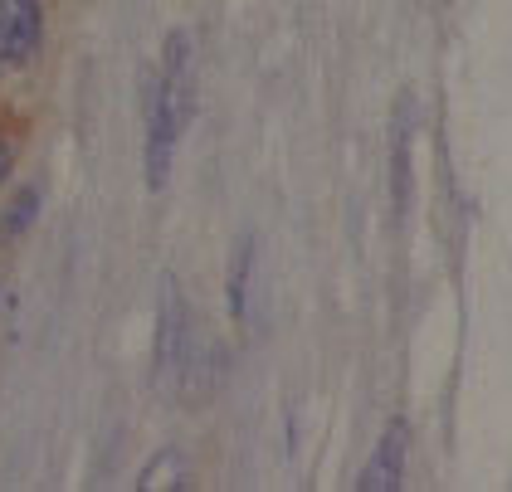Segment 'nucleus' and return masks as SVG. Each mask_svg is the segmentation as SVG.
<instances>
[{
  "mask_svg": "<svg viewBox=\"0 0 512 492\" xmlns=\"http://www.w3.org/2000/svg\"><path fill=\"white\" fill-rule=\"evenodd\" d=\"M161 337H157V385L161 390H181L191 376V361H196V346H191V312L186 298L176 288V278L161 283Z\"/></svg>",
  "mask_w": 512,
  "mask_h": 492,
  "instance_id": "obj_1",
  "label": "nucleus"
},
{
  "mask_svg": "<svg viewBox=\"0 0 512 492\" xmlns=\"http://www.w3.org/2000/svg\"><path fill=\"white\" fill-rule=\"evenodd\" d=\"M157 88H161V103H166L171 122H176V132H186L191 117H196V54H191V35L186 30H171L166 44H161Z\"/></svg>",
  "mask_w": 512,
  "mask_h": 492,
  "instance_id": "obj_2",
  "label": "nucleus"
},
{
  "mask_svg": "<svg viewBox=\"0 0 512 492\" xmlns=\"http://www.w3.org/2000/svg\"><path fill=\"white\" fill-rule=\"evenodd\" d=\"M142 122H147V132H142V156H147V190H161V186H166V176H171V152H176L181 132H176V122H171L166 103H161L157 74L142 78Z\"/></svg>",
  "mask_w": 512,
  "mask_h": 492,
  "instance_id": "obj_3",
  "label": "nucleus"
},
{
  "mask_svg": "<svg viewBox=\"0 0 512 492\" xmlns=\"http://www.w3.org/2000/svg\"><path fill=\"white\" fill-rule=\"evenodd\" d=\"M44 39L40 0H0V64H30Z\"/></svg>",
  "mask_w": 512,
  "mask_h": 492,
  "instance_id": "obj_4",
  "label": "nucleus"
},
{
  "mask_svg": "<svg viewBox=\"0 0 512 492\" xmlns=\"http://www.w3.org/2000/svg\"><path fill=\"white\" fill-rule=\"evenodd\" d=\"M405 454H410V429H405V419H391L386 434H381V444H376V454L366 458L356 488L361 492H395L405 483Z\"/></svg>",
  "mask_w": 512,
  "mask_h": 492,
  "instance_id": "obj_5",
  "label": "nucleus"
},
{
  "mask_svg": "<svg viewBox=\"0 0 512 492\" xmlns=\"http://www.w3.org/2000/svg\"><path fill=\"white\" fill-rule=\"evenodd\" d=\"M410 103H400V117H395V210L410 205Z\"/></svg>",
  "mask_w": 512,
  "mask_h": 492,
  "instance_id": "obj_6",
  "label": "nucleus"
},
{
  "mask_svg": "<svg viewBox=\"0 0 512 492\" xmlns=\"http://www.w3.org/2000/svg\"><path fill=\"white\" fill-rule=\"evenodd\" d=\"M249 268H254V239L244 234L235 244V259H230V317H244V298H249Z\"/></svg>",
  "mask_w": 512,
  "mask_h": 492,
  "instance_id": "obj_7",
  "label": "nucleus"
},
{
  "mask_svg": "<svg viewBox=\"0 0 512 492\" xmlns=\"http://www.w3.org/2000/svg\"><path fill=\"white\" fill-rule=\"evenodd\" d=\"M181 478H186V458L176 454V449H161L147 468H142V478H137V488L157 492V488H181Z\"/></svg>",
  "mask_w": 512,
  "mask_h": 492,
  "instance_id": "obj_8",
  "label": "nucleus"
},
{
  "mask_svg": "<svg viewBox=\"0 0 512 492\" xmlns=\"http://www.w3.org/2000/svg\"><path fill=\"white\" fill-rule=\"evenodd\" d=\"M35 215H40V190H20V195L10 200V215H5V234H10V239H20L25 229L35 225Z\"/></svg>",
  "mask_w": 512,
  "mask_h": 492,
  "instance_id": "obj_9",
  "label": "nucleus"
},
{
  "mask_svg": "<svg viewBox=\"0 0 512 492\" xmlns=\"http://www.w3.org/2000/svg\"><path fill=\"white\" fill-rule=\"evenodd\" d=\"M5 176H10V147L0 142V181H5Z\"/></svg>",
  "mask_w": 512,
  "mask_h": 492,
  "instance_id": "obj_10",
  "label": "nucleus"
}]
</instances>
